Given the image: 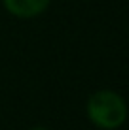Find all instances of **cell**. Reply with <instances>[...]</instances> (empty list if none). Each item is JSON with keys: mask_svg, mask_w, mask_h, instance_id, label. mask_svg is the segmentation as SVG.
<instances>
[{"mask_svg": "<svg viewBox=\"0 0 129 130\" xmlns=\"http://www.w3.org/2000/svg\"><path fill=\"white\" fill-rule=\"evenodd\" d=\"M87 113L97 126L112 130L123 124L127 107L123 98L114 91H97L87 100Z\"/></svg>", "mask_w": 129, "mask_h": 130, "instance_id": "6da1fadb", "label": "cell"}, {"mask_svg": "<svg viewBox=\"0 0 129 130\" xmlns=\"http://www.w3.org/2000/svg\"><path fill=\"white\" fill-rule=\"evenodd\" d=\"M48 4H50V0H4L6 10L15 17H23V19L42 13L48 8Z\"/></svg>", "mask_w": 129, "mask_h": 130, "instance_id": "7a4b0ae2", "label": "cell"}, {"mask_svg": "<svg viewBox=\"0 0 129 130\" xmlns=\"http://www.w3.org/2000/svg\"><path fill=\"white\" fill-rule=\"evenodd\" d=\"M32 130H46V128H32Z\"/></svg>", "mask_w": 129, "mask_h": 130, "instance_id": "3957f363", "label": "cell"}]
</instances>
